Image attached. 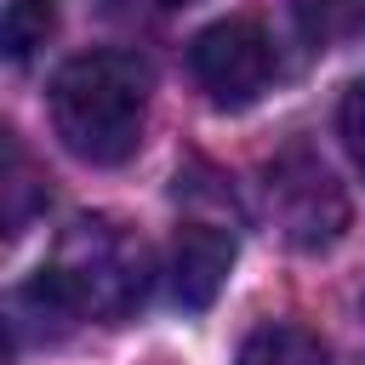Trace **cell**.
Wrapping results in <instances>:
<instances>
[{"mask_svg":"<svg viewBox=\"0 0 365 365\" xmlns=\"http://www.w3.org/2000/svg\"><path fill=\"white\" fill-rule=\"evenodd\" d=\"M188 74L217 108H251L279 74L274 34L262 29V17H222L188 40Z\"/></svg>","mask_w":365,"mask_h":365,"instance_id":"obj_4","label":"cell"},{"mask_svg":"<svg viewBox=\"0 0 365 365\" xmlns=\"http://www.w3.org/2000/svg\"><path fill=\"white\" fill-rule=\"evenodd\" d=\"M148 91L154 74L137 51H80L51 74V131L86 165H125L148 131Z\"/></svg>","mask_w":365,"mask_h":365,"instance_id":"obj_1","label":"cell"},{"mask_svg":"<svg viewBox=\"0 0 365 365\" xmlns=\"http://www.w3.org/2000/svg\"><path fill=\"white\" fill-rule=\"evenodd\" d=\"M234 365H331V348L308 331V325H291V319H268L257 331H245Z\"/></svg>","mask_w":365,"mask_h":365,"instance_id":"obj_6","label":"cell"},{"mask_svg":"<svg viewBox=\"0 0 365 365\" xmlns=\"http://www.w3.org/2000/svg\"><path fill=\"white\" fill-rule=\"evenodd\" d=\"M291 17L302 29V40L319 51L365 40V0H291Z\"/></svg>","mask_w":365,"mask_h":365,"instance_id":"obj_7","label":"cell"},{"mask_svg":"<svg viewBox=\"0 0 365 365\" xmlns=\"http://www.w3.org/2000/svg\"><path fill=\"white\" fill-rule=\"evenodd\" d=\"M40 274L51 279V291L63 297L74 319L120 325L143 308L154 262H148L143 234L125 228L120 217H74Z\"/></svg>","mask_w":365,"mask_h":365,"instance_id":"obj_2","label":"cell"},{"mask_svg":"<svg viewBox=\"0 0 365 365\" xmlns=\"http://www.w3.org/2000/svg\"><path fill=\"white\" fill-rule=\"evenodd\" d=\"M262 211L291 251H331L348 228V194L308 143H291L262 165Z\"/></svg>","mask_w":365,"mask_h":365,"instance_id":"obj_3","label":"cell"},{"mask_svg":"<svg viewBox=\"0 0 365 365\" xmlns=\"http://www.w3.org/2000/svg\"><path fill=\"white\" fill-rule=\"evenodd\" d=\"M29 182H34L29 160H23L17 137H6V194H11V211H6V234H11V240H17V234H23V222H29V194H40V188H29Z\"/></svg>","mask_w":365,"mask_h":365,"instance_id":"obj_9","label":"cell"},{"mask_svg":"<svg viewBox=\"0 0 365 365\" xmlns=\"http://www.w3.org/2000/svg\"><path fill=\"white\" fill-rule=\"evenodd\" d=\"M336 131H342L348 160H354V165H359V177H365V74L342 91V103H336Z\"/></svg>","mask_w":365,"mask_h":365,"instance_id":"obj_10","label":"cell"},{"mask_svg":"<svg viewBox=\"0 0 365 365\" xmlns=\"http://www.w3.org/2000/svg\"><path fill=\"white\" fill-rule=\"evenodd\" d=\"M228 268H234V234L228 228H217V222H182L177 228L171 268H165L177 308H188V314L211 308L217 291H222V279H228Z\"/></svg>","mask_w":365,"mask_h":365,"instance_id":"obj_5","label":"cell"},{"mask_svg":"<svg viewBox=\"0 0 365 365\" xmlns=\"http://www.w3.org/2000/svg\"><path fill=\"white\" fill-rule=\"evenodd\" d=\"M154 6H194V0H154Z\"/></svg>","mask_w":365,"mask_h":365,"instance_id":"obj_11","label":"cell"},{"mask_svg":"<svg viewBox=\"0 0 365 365\" xmlns=\"http://www.w3.org/2000/svg\"><path fill=\"white\" fill-rule=\"evenodd\" d=\"M51 23H57V0H6V57L29 63V51L46 46Z\"/></svg>","mask_w":365,"mask_h":365,"instance_id":"obj_8","label":"cell"}]
</instances>
